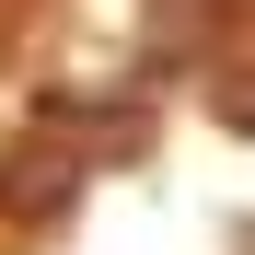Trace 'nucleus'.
Returning a JSON list of instances; mask_svg holds the SVG:
<instances>
[{"label": "nucleus", "instance_id": "nucleus-1", "mask_svg": "<svg viewBox=\"0 0 255 255\" xmlns=\"http://www.w3.org/2000/svg\"><path fill=\"white\" fill-rule=\"evenodd\" d=\"M12 209H70V162H12Z\"/></svg>", "mask_w": 255, "mask_h": 255}]
</instances>
